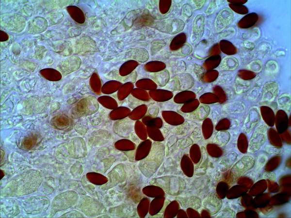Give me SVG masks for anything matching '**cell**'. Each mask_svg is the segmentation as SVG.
Here are the masks:
<instances>
[{"label":"cell","instance_id":"1","mask_svg":"<svg viewBox=\"0 0 291 218\" xmlns=\"http://www.w3.org/2000/svg\"><path fill=\"white\" fill-rule=\"evenodd\" d=\"M268 127L264 123L259 124L254 130L250 139L248 152H257L265 143L267 139Z\"/></svg>","mask_w":291,"mask_h":218},{"label":"cell","instance_id":"2","mask_svg":"<svg viewBox=\"0 0 291 218\" xmlns=\"http://www.w3.org/2000/svg\"><path fill=\"white\" fill-rule=\"evenodd\" d=\"M254 164V159L250 156H244L234 165L231 171L232 183L247 171L251 169Z\"/></svg>","mask_w":291,"mask_h":218},{"label":"cell","instance_id":"3","mask_svg":"<svg viewBox=\"0 0 291 218\" xmlns=\"http://www.w3.org/2000/svg\"><path fill=\"white\" fill-rule=\"evenodd\" d=\"M233 11L229 8L221 10L217 15L214 22V27L216 32H220L230 25L233 21Z\"/></svg>","mask_w":291,"mask_h":218},{"label":"cell","instance_id":"4","mask_svg":"<svg viewBox=\"0 0 291 218\" xmlns=\"http://www.w3.org/2000/svg\"><path fill=\"white\" fill-rule=\"evenodd\" d=\"M202 205L210 214L212 215L216 214L220 210L222 202L216 193L212 192L203 200Z\"/></svg>","mask_w":291,"mask_h":218},{"label":"cell","instance_id":"5","mask_svg":"<svg viewBox=\"0 0 291 218\" xmlns=\"http://www.w3.org/2000/svg\"><path fill=\"white\" fill-rule=\"evenodd\" d=\"M205 28V17L203 15H197L194 19L192 25L191 41L192 43H197L202 37Z\"/></svg>","mask_w":291,"mask_h":218},{"label":"cell","instance_id":"6","mask_svg":"<svg viewBox=\"0 0 291 218\" xmlns=\"http://www.w3.org/2000/svg\"><path fill=\"white\" fill-rule=\"evenodd\" d=\"M159 24L165 25V28L162 29L161 31L173 34L181 31L184 27V22L178 19L162 21Z\"/></svg>","mask_w":291,"mask_h":218},{"label":"cell","instance_id":"7","mask_svg":"<svg viewBox=\"0 0 291 218\" xmlns=\"http://www.w3.org/2000/svg\"><path fill=\"white\" fill-rule=\"evenodd\" d=\"M278 91L277 84L274 82H269L264 85L262 99L265 102H271L276 96Z\"/></svg>","mask_w":291,"mask_h":218},{"label":"cell","instance_id":"8","mask_svg":"<svg viewBox=\"0 0 291 218\" xmlns=\"http://www.w3.org/2000/svg\"><path fill=\"white\" fill-rule=\"evenodd\" d=\"M239 65L237 60L233 57H225L223 58L219 69L225 71H232L236 69Z\"/></svg>","mask_w":291,"mask_h":218},{"label":"cell","instance_id":"9","mask_svg":"<svg viewBox=\"0 0 291 218\" xmlns=\"http://www.w3.org/2000/svg\"><path fill=\"white\" fill-rule=\"evenodd\" d=\"M215 9H216V3H215V1H211L210 3V5H209L208 9H207V11H206V13H207L208 15H210L214 12Z\"/></svg>","mask_w":291,"mask_h":218}]
</instances>
